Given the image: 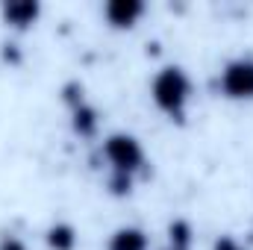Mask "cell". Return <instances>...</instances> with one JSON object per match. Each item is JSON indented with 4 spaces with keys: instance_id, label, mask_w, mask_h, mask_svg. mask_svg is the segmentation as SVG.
<instances>
[{
    "instance_id": "3957f363",
    "label": "cell",
    "mask_w": 253,
    "mask_h": 250,
    "mask_svg": "<svg viewBox=\"0 0 253 250\" xmlns=\"http://www.w3.org/2000/svg\"><path fill=\"white\" fill-rule=\"evenodd\" d=\"M62 100L71 112V129L80 138H94L100 129V115L97 109L83 97V85L80 83H65L62 85Z\"/></svg>"
},
{
    "instance_id": "8992f818",
    "label": "cell",
    "mask_w": 253,
    "mask_h": 250,
    "mask_svg": "<svg viewBox=\"0 0 253 250\" xmlns=\"http://www.w3.org/2000/svg\"><path fill=\"white\" fill-rule=\"evenodd\" d=\"M144 9L147 6L141 0H109L103 6V18H106V24L112 30H132L141 21Z\"/></svg>"
},
{
    "instance_id": "277c9868",
    "label": "cell",
    "mask_w": 253,
    "mask_h": 250,
    "mask_svg": "<svg viewBox=\"0 0 253 250\" xmlns=\"http://www.w3.org/2000/svg\"><path fill=\"white\" fill-rule=\"evenodd\" d=\"M218 91L227 100H253V56H239L224 65Z\"/></svg>"
},
{
    "instance_id": "7c38bea8",
    "label": "cell",
    "mask_w": 253,
    "mask_h": 250,
    "mask_svg": "<svg viewBox=\"0 0 253 250\" xmlns=\"http://www.w3.org/2000/svg\"><path fill=\"white\" fill-rule=\"evenodd\" d=\"M3 59L12 65H21V53H18V44H3Z\"/></svg>"
},
{
    "instance_id": "5bb4252c",
    "label": "cell",
    "mask_w": 253,
    "mask_h": 250,
    "mask_svg": "<svg viewBox=\"0 0 253 250\" xmlns=\"http://www.w3.org/2000/svg\"><path fill=\"white\" fill-rule=\"evenodd\" d=\"M165 250H174V248H165Z\"/></svg>"
},
{
    "instance_id": "30bf717a",
    "label": "cell",
    "mask_w": 253,
    "mask_h": 250,
    "mask_svg": "<svg viewBox=\"0 0 253 250\" xmlns=\"http://www.w3.org/2000/svg\"><path fill=\"white\" fill-rule=\"evenodd\" d=\"M106 188H109V194H112V197H126V194L132 191V177L109 174V180H106Z\"/></svg>"
},
{
    "instance_id": "6da1fadb",
    "label": "cell",
    "mask_w": 253,
    "mask_h": 250,
    "mask_svg": "<svg viewBox=\"0 0 253 250\" xmlns=\"http://www.w3.org/2000/svg\"><path fill=\"white\" fill-rule=\"evenodd\" d=\"M150 94H153V103H156L159 112H165L177 124L186 121V112H189L191 103V80L180 65H165L153 77Z\"/></svg>"
},
{
    "instance_id": "52a82bcc",
    "label": "cell",
    "mask_w": 253,
    "mask_h": 250,
    "mask_svg": "<svg viewBox=\"0 0 253 250\" xmlns=\"http://www.w3.org/2000/svg\"><path fill=\"white\" fill-rule=\"evenodd\" d=\"M147 233L141 227H121L112 233L106 250H147Z\"/></svg>"
},
{
    "instance_id": "8fae6325",
    "label": "cell",
    "mask_w": 253,
    "mask_h": 250,
    "mask_svg": "<svg viewBox=\"0 0 253 250\" xmlns=\"http://www.w3.org/2000/svg\"><path fill=\"white\" fill-rule=\"evenodd\" d=\"M212 250H245V245L236 239V236H218Z\"/></svg>"
},
{
    "instance_id": "4fadbf2b",
    "label": "cell",
    "mask_w": 253,
    "mask_h": 250,
    "mask_svg": "<svg viewBox=\"0 0 253 250\" xmlns=\"http://www.w3.org/2000/svg\"><path fill=\"white\" fill-rule=\"evenodd\" d=\"M0 250H27V248H24L21 239H3L0 242Z\"/></svg>"
},
{
    "instance_id": "5b68a950",
    "label": "cell",
    "mask_w": 253,
    "mask_h": 250,
    "mask_svg": "<svg viewBox=\"0 0 253 250\" xmlns=\"http://www.w3.org/2000/svg\"><path fill=\"white\" fill-rule=\"evenodd\" d=\"M0 15H3L6 27L24 33V30H30L42 18V3L39 0H6L0 6Z\"/></svg>"
},
{
    "instance_id": "7a4b0ae2",
    "label": "cell",
    "mask_w": 253,
    "mask_h": 250,
    "mask_svg": "<svg viewBox=\"0 0 253 250\" xmlns=\"http://www.w3.org/2000/svg\"><path fill=\"white\" fill-rule=\"evenodd\" d=\"M103 156L109 162V174H121V177H135L138 171H144V147L135 135L129 132H112L103 138Z\"/></svg>"
},
{
    "instance_id": "ba28073f",
    "label": "cell",
    "mask_w": 253,
    "mask_h": 250,
    "mask_svg": "<svg viewBox=\"0 0 253 250\" xmlns=\"http://www.w3.org/2000/svg\"><path fill=\"white\" fill-rule=\"evenodd\" d=\"M44 242H47L50 250H74L77 248V230L71 224H65V221H56V224L47 227Z\"/></svg>"
},
{
    "instance_id": "9c48e42d",
    "label": "cell",
    "mask_w": 253,
    "mask_h": 250,
    "mask_svg": "<svg viewBox=\"0 0 253 250\" xmlns=\"http://www.w3.org/2000/svg\"><path fill=\"white\" fill-rule=\"evenodd\" d=\"M191 236H194V230H191L189 221H183V218L171 221V227H168V239H171V248L174 250H189L191 248Z\"/></svg>"
}]
</instances>
